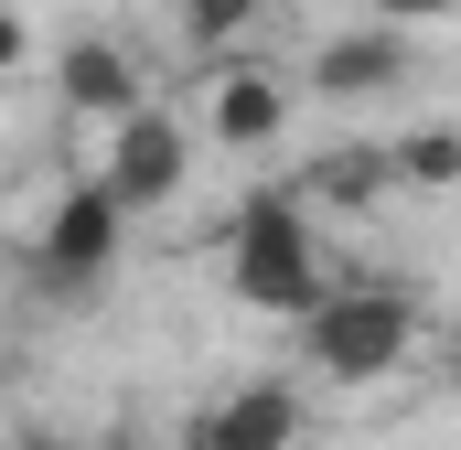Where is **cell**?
<instances>
[{"label": "cell", "instance_id": "6da1fadb", "mask_svg": "<svg viewBox=\"0 0 461 450\" xmlns=\"http://www.w3.org/2000/svg\"><path fill=\"white\" fill-rule=\"evenodd\" d=\"M419 290H397V279H354V290H312V311H301V343H312V375H333V386H386L408 354H419Z\"/></svg>", "mask_w": 461, "mask_h": 450}, {"label": "cell", "instance_id": "7a4b0ae2", "mask_svg": "<svg viewBox=\"0 0 461 450\" xmlns=\"http://www.w3.org/2000/svg\"><path fill=\"white\" fill-rule=\"evenodd\" d=\"M226 290L247 311H312L322 290V247H312V204L301 194H247L226 225Z\"/></svg>", "mask_w": 461, "mask_h": 450}, {"label": "cell", "instance_id": "3957f363", "mask_svg": "<svg viewBox=\"0 0 461 450\" xmlns=\"http://www.w3.org/2000/svg\"><path fill=\"white\" fill-rule=\"evenodd\" d=\"M183 172H194L183 118H161L150 97H140V108L108 129V172H97V183H108V204H118V215H161V204L183 194Z\"/></svg>", "mask_w": 461, "mask_h": 450}, {"label": "cell", "instance_id": "277c9868", "mask_svg": "<svg viewBox=\"0 0 461 450\" xmlns=\"http://www.w3.org/2000/svg\"><path fill=\"white\" fill-rule=\"evenodd\" d=\"M118 236H129V215L108 204V183H76L54 215H43V247H32V268L54 279V290H97L118 268Z\"/></svg>", "mask_w": 461, "mask_h": 450}, {"label": "cell", "instance_id": "5b68a950", "mask_svg": "<svg viewBox=\"0 0 461 450\" xmlns=\"http://www.w3.org/2000/svg\"><path fill=\"white\" fill-rule=\"evenodd\" d=\"M301 429H312L301 386H290V375H247V386H226V397L194 418V450H301Z\"/></svg>", "mask_w": 461, "mask_h": 450}, {"label": "cell", "instance_id": "8992f818", "mask_svg": "<svg viewBox=\"0 0 461 450\" xmlns=\"http://www.w3.org/2000/svg\"><path fill=\"white\" fill-rule=\"evenodd\" d=\"M54 97H65V118H86V129H118V118L140 108V54L108 43V32H76L54 54Z\"/></svg>", "mask_w": 461, "mask_h": 450}, {"label": "cell", "instance_id": "52a82bcc", "mask_svg": "<svg viewBox=\"0 0 461 450\" xmlns=\"http://www.w3.org/2000/svg\"><path fill=\"white\" fill-rule=\"evenodd\" d=\"M204 140H215V150H279V140H290V76L226 65L215 97H204Z\"/></svg>", "mask_w": 461, "mask_h": 450}, {"label": "cell", "instance_id": "ba28073f", "mask_svg": "<svg viewBox=\"0 0 461 450\" xmlns=\"http://www.w3.org/2000/svg\"><path fill=\"white\" fill-rule=\"evenodd\" d=\"M386 86H408V43H397V22H354L333 32L322 54H312V97H386Z\"/></svg>", "mask_w": 461, "mask_h": 450}, {"label": "cell", "instance_id": "9c48e42d", "mask_svg": "<svg viewBox=\"0 0 461 450\" xmlns=\"http://www.w3.org/2000/svg\"><path fill=\"white\" fill-rule=\"evenodd\" d=\"M386 172H408L419 194H451V183H461V129H451V118H419V129L386 150Z\"/></svg>", "mask_w": 461, "mask_h": 450}, {"label": "cell", "instance_id": "30bf717a", "mask_svg": "<svg viewBox=\"0 0 461 450\" xmlns=\"http://www.w3.org/2000/svg\"><path fill=\"white\" fill-rule=\"evenodd\" d=\"M386 183H397V172H386V150H375V140H354V150H333V161L312 172V194H301V204H375Z\"/></svg>", "mask_w": 461, "mask_h": 450}, {"label": "cell", "instance_id": "8fae6325", "mask_svg": "<svg viewBox=\"0 0 461 450\" xmlns=\"http://www.w3.org/2000/svg\"><path fill=\"white\" fill-rule=\"evenodd\" d=\"M258 22H268V0H183V43H194V54H226Z\"/></svg>", "mask_w": 461, "mask_h": 450}, {"label": "cell", "instance_id": "7c38bea8", "mask_svg": "<svg viewBox=\"0 0 461 450\" xmlns=\"http://www.w3.org/2000/svg\"><path fill=\"white\" fill-rule=\"evenodd\" d=\"M22 65H32V22L0 0V76H22Z\"/></svg>", "mask_w": 461, "mask_h": 450}, {"label": "cell", "instance_id": "4fadbf2b", "mask_svg": "<svg viewBox=\"0 0 461 450\" xmlns=\"http://www.w3.org/2000/svg\"><path fill=\"white\" fill-rule=\"evenodd\" d=\"M461 0H375V22H397V32H408V22H451Z\"/></svg>", "mask_w": 461, "mask_h": 450}, {"label": "cell", "instance_id": "5bb4252c", "mask_svg": "<svg viewBox=\"0 0 461 450\" xmlns=\"http://www.w3.org/2000/svg\"><path fill=\"white\" fill-rule=\"evenodd\" d=\"M22 450H86V440H65V429H32V440H22Z\"/></svg>", "mask_w": 461, "mask_h": 450}, {"label": "cell", "instance_id": "9a60e30c", "mask_svg": "<svg viewBox=\"0 0 461 450\" xmlns=\"http://www.w3.org/2000/svg\"><path fill=\"white\" fill-rule=\"evenodd\" d=\"M86 450H150V440H129V429H118V440H86Z\"/></svg>", "mask_w": 461, "mask_h": 450}, {"label": "cell", "instance_id": "2e32d148", "mask_svg": "<svg viewBox=\"0 0 461 450\" xmlns=\"http://www.w3.org/2000/svg\"><path fill=\"white\" fill-rule=\"evenodd\" d=\"M0 375H11V343H0Z\"/></svg>", "mask_w": 461, "mask_h": 450}]
</instances>
